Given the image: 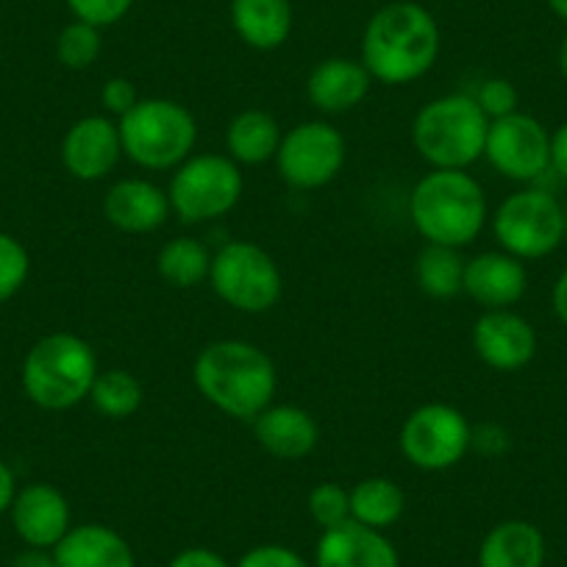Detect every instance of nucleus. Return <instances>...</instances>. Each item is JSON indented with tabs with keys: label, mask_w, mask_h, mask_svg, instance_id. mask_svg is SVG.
<instances>
[{
	"label": "nucleus",
	"mask_w": 567,
	"mask_h": 567,
	"mask_svg": "<svg viewBox=\"0 0 567 567\" xmlns=\"http://www.w3.org/2000/svg\"><path fill=\"white\" fill-rule=\"evenodd\" d=\"M443 34L432 12L414 0H395L368 20L362 34V59L373 81L406 86L437 64Z\"/></svg>",
	"instance_id": "nucleus-1"
},
{
	"label": "nucleus",
	"mask_w": 567,
	"mask_h": 567,
	"mask_svg": "<svg viewBox=\"0 0 567 567\" xmlns=\"http://www.w3.org/2000/svg\"><path fill=\"white\" fill-rule=\"evenodd\" d=\"M193 379L212 406L237 420L265 412L278 390L272 359L245 340L209 342L195 359Z\"/></svg>",
	"instance_id": "nucleus-2"
},
{
	"label": "nucleus",
	"mask_w": 567,
	"mask_h": 567,
	"mask_svg": "<svg viewBox=\"0 0 567 567\" xmlns=\"http://www.w3.org/2000/svg\"><path fill=\"white\" fill-rule=\"evenodd\" d=\"M409 217L425 243L465 248L487 226V195L467 171H432L414 184Z\"/></svg>",
	"instance_id": "nucleus-3"
},
{
	"label": "nucleus",
	"mask_w": 567,
	"mask_h": 567,
	"mask_svg": "<svg viewBox=\"0 0 567 567\" xmlns=\"http://www.w3.org/2000/svg\"><path fill=\"white\" fill-rule=\"evenodd\" d=\"M97 373V357L84 337L53 331L25 353L23 390L40 409L62 412L90 398Z\"/></svg>",
	"instance_id": "nucleus-4"
},
{
	"label": "nucleus",
	"mask_w": 567,
	"mask_h": 567,
	"mask_svg": "<svg viewBox=\"0 0 567 567\" xmlns=\"http://www.w3.org/2000/svg\"><path fill=\"white\" fill-rule=\"evenodd\" d=\"M489 117L465 92L434 97L412 123L414 151L434 171H467L484 156Z\"/></svg>",
	"instance_id": "nucleus-5"
},
{
	"label": "nucleus",
	"mask_w": 567,
	"mask_h": 567,
	"mask_svg": "<svg viewBox=\"0 0 567 567\" xmlns=\"http://www.w3.org/2000/svg\"><path fill=\"white\" fill-rule=\"evenodd\" d=\"M117 125L123 154L145 171H176L198 142L195 114L171 97H140Z\"/></svg>",
	"instance_id": "nucleus-6"
},
{
	"label": "nucleus",
	"mask_w": 567,
	"mask_h": 567,
	"mask_svg": "<svg viewBox=\"0 0 567 567\" xmlns=\"http://www.w3.org/2000/svg\"><path fill=\"white\" fill-rule=\"evenodd\" d=\"M212 290L220 301L245 315L270 312L284 292V276L261 245L237 239L212 254Z\"/></svg>",
	"instance_id": "nucleus-7"
},
{
	"label": "nucleus",
	"mask_w": 567,
	"mask_h": 567,
	"mask_svg": "<svg viewBox=\"0 0 567 567\" xmlns=\"http://www.w3.org/2000/svg\"><path fill=\"white\" fill-rule=\"evenodd\" d=\"M493 234L520 261L543 259L565 243V206L548 189H517L495 209Z\"/></svg>",
	"instance_id": "nucleus-8"
},
{
	"label": "nucleus",
	"mask_w": 567,
	"mask_h": 567,
	"mask_svg": "<svg viewBox=\"0 0 567 567\" xmlns=\"http://www.w3.org/2000/svg\"><path fill=\"white\" fill-rule=\"evenodd\" d=\"M171 206L184 223H209L226 217L243 198V173L231 156L195 154L171 178Z\"/></svg>",
	"instance_id": "nucleus-9"
},
{
	"label": "nucleus",
	"mask_w": 567,
	"mask_h": 567,
	"mask_svg": "<svg viewBox=\"0 0 567 567\" xmlns=\"http://www.w3.org/2000/svg\"><path fill=\"white\" fill-rule=\"evenodd\" d=\"M473 425L451 403H423L401 429V451L417 471L440 473L460 465L471 451Z\"/></svg>",
	"instance_id": "nucleus-10"
},
{
	"label": "nucleus",
	"mask_w": 567,
	"mask_h": 567,
	"mask_svg": "<svg viewBox=\"0 0 567 567\" xmlns=\"http://www.w3.org/2000/svg\"><path fill=\"white\" fill-rule=\"evenodd\" d=\"M346 136L326 120H307L281 136L276 165L278 176L296 189H320L346 167Z\"/></svg>",
	"instance_id": "nucleus-11"
},
{
	"label": "nucleus",
	"mask_w": 567,
	"mask_h": 567,
	"mask_svg": "<svg viewBox=\"0 0 567 567\" xmlns=\"http://www.w3.org/2000/svg\"><path fill=\"white\" fill-rule=\"evenodd\" d=\"M484 156L509 182L532 184L550 171V134L532 114L489 120Z\"/></svg>",
	"instance_id": "nucleus-12"
},
{
	"label": "nucleus",
	"mask_w": 567,
	"mask_h": 567,
	"mask_svg": "<svg viewBox=\"0 0 567 567\" xmlns=\"http://www.w3.org/2000/svg\"><path fill=\"white\" fill-rule=\"evenodd\" d=\"M123 156L120 125L106 114L75 120L62 140V165L79 182H101Z\"/></svg>",
	"instance_id": "nucleus-13"
},
{
	"label": "nucleus",
	"mask_w": 567,
	"mask_h": 567,
	"mask_svg": "<svg viewBox=\"0 0 567 567\" xmlns=\"http://www.w3.org/2000/svg\"><path fill=\"white\" fill-rule=\"evenodd\" d=\"M473 351L487 368L515 373L537 353V331L512 309H487L473 323Z\"/></svg>",
	"instance_id": "nucleus-14"
},
{
	"label": "nucleus",
	"mask_w": 567,
	"mask_h": 567,
	"mask_svg": "<svg viewBox=\"0 0 567 567\" xmlns=\"http://www.w3.org/2000/svg\"><path fill=\"white\" fill-rule=\"evenodd\" d=\"M9 515H12L14 532L29 548L53 550L73 528L68 498L62 495V489L45 482H34L18 489Z\"/></svg>",
	"instance_id": "nucleus-15"
},
{
	"label": "nucleus",
	"mask_w": 567,
	"mask_h": 567,
	"mask_svg": "<svg viewBox=\"0 0 567 567\" xmlns=\"http://www.w3.org/2000/svg\"><path fill=\"white\" fill-rule=\"evenodd\" d=\"M312 567H401V559L384 532L346 520L320 534Z\"/></svg>",
	"instance_id": "nucleus-16"
},
{
	"label": "nucleus",
	"mask_w": 567,
	"mask_h": 567,
	"mask_svg": "<svg viewBox=\"0 0 567 567\" xmlns=\"http://www.w3.org/2000/svg\"><path fill=\"white\" fill-rule=\"evenodd\" d=\"M528 287V272L517 256L506 250H487L465 265V290L478 307L487 309H512Z\"/></svg>",
	"instance_id": "nucleus-17"
},
{
	"label": "nucleus",
	"mask_w": 567,
	"mask_h": 567,
	"mask_svg": "<svg viewBox=\"0 0 567 567\" xmlns=\"http://www.w3.org/2000/svg\"><path fill=\"white\" fill-rule=\"evenodd\" d=\"M171 195L148 178H120L103 198V215L117 231L151 234L171 217Z\"/></svg>",
	"instance_id": "nucleus-18"
},
{
	"label": "nucleus",
	"mask_w": 567,
	"mask_h": 567,
	"mask_svg": "<svg viewBox=\"0 0 567 567\" xmlns=\"http://www.w3.org/2000/svg\"><path fill=\"white\" fill-rule=\"evenodd\" d=\"M250 423L256 443L281 462H298L318 449V420L296 403H270Z\"/></svg>",
	"instance_id": "nucleus-19"
},
{
	"label": "nucleus",
	"mask_w": 567,
	"mask_h": 567,
	"mask_svg": "<svg viewBox=\"0 0 567 567\" xmlns=\"http://www.w3.org/2000/svg\"><path fill=\"white\" fill-rule=\"evenodd\" d=\"M370 84H373V75L359 59L331 56L309 73L307 95L318 112L346 114L368 97Z\"/></svg>",
	"instance_id": "nucleus-20"
},
{
	"label": "nucleus",
	"mask_w": 567,
	"mask_h": 567,
	"mask_svg": "<svg viewBox=\"0 0 567 567\" xmlns=\"http://www.w3.org/2000/svg\"><path fill=\"white\" fill-rule=\"evenodd\" d=\"M56 567H136L128 539L103 523H81L53 548Z\"/></svg>",
	"instance_id": "nucleus-21"
},
{
	"label": "nucleus",
	"mask_w": 567,
	"mask_h": 567,
	"mask_svg": "<svg viewBox=\"0 0 567 567\" xmlns=\"http://www.w3.org/2000/svg\"><path fill=\"white\" fill-rule=\"evenodd\" d=\"M231 25L254 51H276L292 34L290 0H231Z\"/></svg>",
	"instance_id": "nucleus-22"
},
{
	"label": "nucleus",
	"mask_w": 567,
	"mask_h": 567,
	"mask_svg": "<svg viewBox=\"0 0 567 567\" xmlns=\"http://www.w3.org/2000/svg\"><path fill=\"white\" fill-rule=\"evenodd\" d=\"M545 537L534 523L504 520L489 528L478 548V567H543Z\"/></svg>",
	"instance_id": "nucleus-23"
},
{
	"label": "nucleus",
	"mask_w": 567,
	"mask_h": 567,
	"mask_svg": "<svg viewBox=\"0 0 567 567\" xmlns=\"http://www.w3.org/2000/svg\"><path fill=\"white\" fill-rule=\"evenodd\" d=\"M281 125L276 117L261 109H245L234 114L226 128V148L237 165H265L276 159L278 145H281Z\"/></svg>",
	"instance_id": "nucleus-24"
},
{
	"label": "nucleus",
	"mask_w": 567,
	"mask_h": 567,
	"mask_svg": "<svg viewBox=\"0 0 567 567\" xmlns=\"http://www.w3.org/2000/svg\"><path fill=\"white\" fill-rule=\"evenodd\" d=\"M460 250L462 248H451V245L425 243V248L414 259V276H417L420 290L425 296L449 301V298H456L465 290L467 259Z\"/></svg>",
	"instance_id": "nucleus-25"
},
{
	"label": "nucleus",
	"mask_w": 567,
	"mask_h": 567,
	"mask_svg": "<svg viewBox=\"0 0 567 567\" xmlns=\"http://www.w3.org/2000/svg\"><path fill=\"white\" fill-rule=\"evenodd\" d=\"M403 509H406V495L392 478L370 476L353 484L351 520L384 532V528L395 526L401 520Z\"/></svg>",
	"instance_id": "nucleus-26"
},
{
	"label": "nucleus",
	"mask_w": 567,
	"mask_h": 567,
	"mask_svg": "<svg viewBox=\"0 0 567 567\" xmlns=\"http://www.w3.org/2000/svg\"><path fill=\"white\" fill-rule=\"evenodd\" d=\"M156 270L171 287L189 290V287H198L200 281H209L212 254L200 239L176 237L162 245L159 256H156Z\"/></svg>",
	"instance_id": "nucleus-27"
},
{
	"label": "nucleus",
	"mask_w": 567,
	"mask_h": 567,
	"mask_svg": "<svg viewBox=\"0 0 567 567\" xmlns=\"http://www.w3.org/2000/svg\"><path fill=\"white\" fill-rule=\"evenodd\" d=\"M142 398H145V390H142L140 379L123 368L101 370L90 392L92 406L109 420H125L136 414L142 406Z\"/></svg>",
	"instance_id": "nucleus-28"
},
{
	"label": "nucleus",
	"mask_w": 567,
	"mask_h": 567,
	"mask_svg": "<svg viewBox=\"0 0 567 567\" xmlns=\"http://www.w3.org/2000/svg\"><path fill=\"white\" fill-rule=\"evenodd\" d=\"M103 51V37L101 29L90 23L73 20L64 25L62 34L56 37V59L62 68L68 70H86L97 62Z\"/></svg>",
	"instance_id": "nucleus-29"
},
{
	"label": "nucleus",
	"mask_w": 567,
	"mask_h": 567,
	"mask_svg": "<svg viewBox=\"0 0 567 567\" xmlns=\"http://www.w3.org/2000/svg\"><path fill=\"white\" fill-rule=\"evenodd\" d=\"M31 256L12 234L0 231V303L12 301L29 281Z\"/></svg>",
	"instance_id": "nucleus-30"
},
{
	"label": "nucleus",
	"mask_w": 567,
	"mask_h": 567,
	"mask_svg": "<svg viewBox=\"0 0 567 567\" xmlns=\"http://www.w3.org/2000/svg\"><path fill=\"white\" fill-rule=\"evenodd\" d=\"M307 509L323 532L326 528L342 526L346 520H351V489H346L337 482H320L309 493Z\"/></svg>",
	"instance_id": "nucleus-31"
},
{
	"label": "nucleus",
	"mask_w": 567,
	"mask_h": 567,
	"mask_svg": "<svg viewBox=\"0 0 567 567\" xmlns=\"http://www.w3.org/2000/svg\"><path fill=\"white\" fill-rule=\"evenodd\" d=\"M473 97H476V103L482 106V112L487 114L489 120L515 114L517 103H520V95H517L515 84H512L509 79H484Z\"/></svg>",
	"instance_id": "nucleus-32"
},
{
	"label": "nucleus",
	"mask_w": 567,
	"mask_h": 567,
	"mask_svg": "<svg viewBox=\"0 0 567 567\" xmlns=\"http://www.w3.org/2000/svg\"><path fill=\"white\" fill-rule=\"evenodd\" d=\"M134 0H68V9L75 20L90 23L95 29H109L120 23L131 12Z\"/></svg>",
	"instance_id": "nucleus-33"
},
{
	"label": "nucleus",
	"mask_w": 567,
	"mask_h": 567,
	"mask_svg": "<svg viewBox=\"0 0 567 567\" xmlns=\"http://www.w3.org/2000/svg\"><path fill=\"white\" fill-rule=\"evenodd\" d=\"M234 567H312L298 550L287 545H256Z\"/></svg>",
	"instance_id": "nucleus-34"
},
{
	"label": "nucleus",
	"mask_w": 567,
	"mask_h": 567,
	"mask_svg": "<svg viewBox=\"0 0 567 567\" xmlns=\"http://www.w3.org/2000/svg\"><path fill=\"white\" fill-rule=\"evenodd\" d=\"M101 103L109 114H114V117H123V114H128L131 109L140 103V92H136L134 81L131 79L114 75V79H109L106 84L101 86Z\"/></svg>",
	"instance_id": "nucleus-35"
},
{
	"label": "nucleus",
	"mask_w": 567,
	"mask_h": 567,
	"mask_svg": "<svg viewBox=\"0 0 567 567\" xmlns=\"http://www.w3.org/2000/svg\"><path fill=\"white\" fill-rule=\"evenodd\" d=\"M471 449L484 456H501L504 451H509V434L498 423L476 425L471 434Z\"/></svg>",
	"instance_id": "nucleus-36"
},
{
	"label": "nucleus",
	"mask_w": 567,
	"mask_h": 567,
	"mask_svg": "<svg viewBox=\"0 0 567 567\" xmlns=\"http://www.w3.org/2000/svg\"><path fill=\"white\" fill-rule=\"evenodd\" d=\"M167 567H231L217 550L212 548H184L178 550Z\"/></svg>",
	"instance_id": "nucleus-37"
},
{
	"label": "nucleus",
	"mask_w": 567,
	"mask_h": 567,
	"mask_svg": "<svg viewBox=\"0 0 567 567\" xmlns=\"http://www.w3.org/2000/svg\"><path fill=\"white\" fill-rule=\"evenodd\" d=\"M550 171L567 182V123H561L559 128L550 134Z\"/></svg>",
	"instance_id": "nucleus-38"
},
{
	"label": "nucleus",
	"mask_w": 567,
	"mask_h": 567,
	"mask_svg": "<svg viewBox=\"0 0 567 567\" xmlns=\"http://www.w3.org/2000/svg\"><path fill=\"white\" fill-rule=\"evenodd\" d=\"M9 567H56V559H53V550L29 548V545H25V550H20V554L9 561Z\"/></svg>",
	"instance_id": "nucleus-39"
},
{
	"label": "nucleus",
	"mask_w": 567,
	"mask_h": 567,
	"mask_svg": "<svg viewBox=\"0 0 567 567\" xmlns=\"http://www.w3.org/2000/svg\"><path fill=\"white\" fill-rule=\"evenodd\" d=\"M18 495V482H14V473L7 462L0 460V515L12 509V501Z\"/></svg>",
	"instance_id": "nucleus-40"
},
{
	"label": "nucleus",
	"mask_w": 567,
	"mask_h": 567,
	"mask_svg": "<svg viewBox=\"0 0 567 567\" xmlns=\"http://www.w3.org/2000/svg\"><path fill=\"white\" fill-rule=\"evenodd\" d=\"M550 307H554V315L567 326V267L561 270V276L556 278L554 292H550Z\"/></svg>",
	"instance_id": "nucleus-41"
},
{
	"label": "nucleus",
	"mask_w": 567,
	"mask_h": 567,
	"mask_svg": "<svg viewBox=\"0 0 567 567\" xmlns=\"http://www.w3.org/2000/svg\"><path fill=\"white\" fill-rule=\"evenodd\" d=\"M545 3H548V9L556 14V18L567 23V0H545Z\"/></svg>",
	"instance_id": "nucleus-42"
},
{
	"label": "nucleus",
	"mask_w": 567,
	"mask_h": 567,
	"mask_svg": "<svg viewBox=\"0 0 567 567\" xmlns=\"http://www.w3.org/2000/svg\"><path fill=\"white\" fill-rule=\"evenodd\" d=\"M556 62H559V73H561V79L567 81V34H565V40H561V45H559V56H556Z\"/></svg>",
	"instance_id": "nucleus-43"
},
{
	"label": "nucleus",
	"mask_w": 567,
	"mask_h": 567,
	"mask_svg": "<svg viewBox=\"0 0 567 567\" xmlns=\"http://www.w3.org/2000/svg\"><path fill=\"white\" fill-rule=\"evenodd\" d=\"M565 243H567V204H565Z\"/></svg>",
	"instance_id": "nucleus-44"
}]
</instances>
